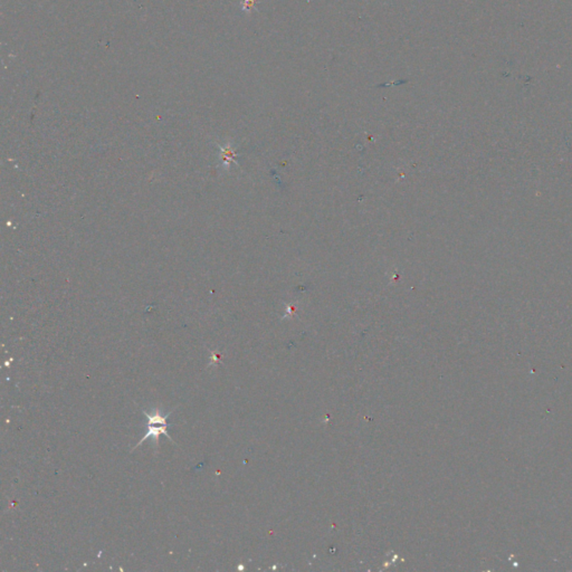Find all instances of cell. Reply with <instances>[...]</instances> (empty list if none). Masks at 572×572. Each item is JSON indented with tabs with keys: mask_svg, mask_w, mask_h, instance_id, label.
Masks as SVG:
<instances>
[{
	"mask_svg": "<svg viewBox=\"0 0 572 572\" xmlns=\"http://www.w3.org/2000/svg\"><path fill=\"white\" fill-rule=\"evenodd\" d=\"M171 413L172 412L162 416V414H161L160 410H158V409L152 410L151 413H148V412H146V410H143L142 414L148 418V431H147V434L140 439V442L137 444V446L132 448V450H134L135 448H138L143 442L148 441L149 438H152L154 443L158 444L160 435H165L167 438L169 439V441L172 442V438L169 435L168 429H167V428H168V425H167V420H168Z\"/></svg>",
	"mask_w": 572,
	"mask_h": 572,
	"instance_id": "obj_1",
	"label": "cell"
},
{
	"mask_svg": "<svg viewBox=\"0 0 572 572\" xmlns=\"http://www.w3.org/2000/svg\"><path fill=\"white\" fill-rule=\"evenodd\" d=\"M253 4H254V0H246L244 8H250V7H252Z\"/></svg>",
	"mask_w": 572,
	"mask_h": 572,
	"instance_id": "obj_2",
	"label": "cell"
}]
</instances>
